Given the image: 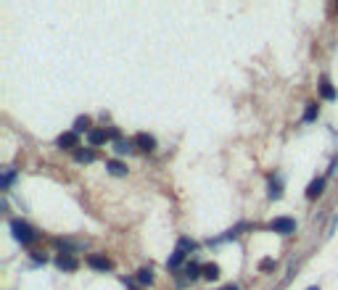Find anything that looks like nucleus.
Returning <instances> with one entry per match:
<instances>
[{
    "label": "nucleus",
    "mask_w": 338,
    "mask_h": 290,
    "mask_svg": "<svg viewBox=\"0 0 338 290\" xmlns=\"http://www.w3.org/2000/svg\"><path fill=\"white\" fill-rule=\"evenodd\" d=\"M32 258H35L37 264H45V261H48V256H45V253H40V251H32Z\"/></svg>",
    "instance_id": "22"
},
{
    "label": "nucleus",
    "mask_w": 338,
    "mask_h": 290,
    "mask_svg": "<svg viewBox=\"0 0 338 290\" xmlns=\"http://www.w3.org/2000/svg\"><path fill=\"white\" fill-rule=\"evenodd\" d=\"M320 93H322V98H325V100H335V87L330 85L328 77L320 80Z\"/></svg>",
    "instance_id": "10"
},
{
    "label": "nucleus",
    "mask_w": 338,
    "mask_h": 290,
    "mask_svg": "<svg viewBox=\"0 0 338 290\" xmlns=\"http://www.w3.org/2000/svg\"><path fill=\"white\" fill-rule=\"evenodd\" d=\"M56 246H58L61 251H66V253H71V251H74V246H71V243H66V240H56Z\"/></svg>",
    "instance_id": "21"
},
{
    "label": "nucleus",
    "mask_w": 338,
    "mask_h": 290,
    "mask_svg": "<svg viewBox=\"0 0 338 290\" xmlns=\"http://www.w3.org/2000/svg\"><path fill=\"white\" fill-rule=\"evenodd\" d=\"M56 267H58V269H66V272H74V269L80 267V264H77V258H74V256H69V253H61V256L56 258Z\"/></svg>",
    "instance_id": "7"
},
{
    "label": "nucleus",
    "mask_w": 338,
    "mask_h": 290,
    "mask_svg": "<svg viewBox=\"0 0 338 290\" xmlns=\"http://www.w3.org/2000/svg\"><path fill=\"white\" fill-rule=\"evenodd\" d=\"M306 290H320V287H317V285H312V287H306Z\"/></svg>",
    "instance_id": "26"
},
{
    "label": "nucleus",
    "mask_w": 338,
    "mask_h": 290,
    "mask_svg": "<svg viewBox=\"0 0 338 290\" xmlns=\"http://www.w3.org/2000/svg\"><path fill=\"white\" fill-rule=\"evenodd\" d=\"M204 277H206V280H217V277H220V267H217V264H206V267H204Z\"/></svg>",
    "instance_id": "17"
},
{
    "label": "nucleus",
    "mask_w": 338,
    "mask_h": 290,
    "mask_svg": "<svg viewBox=\"0 0 338 290\" xmlns=\"http://www.w3.org/2000/svg\"><path fill=\"white\" fill-rule=\"evenodd\" d=\"M135 145H137V148H140V150H143V153H151V150H153V148H156V140H153V137H151V135H146V132H140V135H137V137H135Z\"/></svg>",
    "instance_id": "6"
},
{
    "label": "nucleus",
    "mask_w": 338,
    "mask_h": 290,
    "mask_svg": "<svg viewBox=\"0 0 338 290\" xmlns=\"http://www.w3.org/2000/svg\"><path fill=\"white\" fill-rule=\"evenodd\" d=\"M325 185H328V174L325 177H317V179H312L309 185H306V198H309V201H317V198L322 195V190H325Z\"/></svg>",
    "instance_id": "4"
},
{
    "label": "nucleus",
    "mask_w": 338,
    "mask_h": 290,
    "mask_svg": "<svg viewBox=\"0 0 338 290\" xmlns=\"http://www.w3.org/2000/svg\"><path fill=\"white\" fill-rule=\"evenodd\" d=\"M114 150H116V153H130V150H132V143H130V140H116V143H114Z\"/></svg>",
    "instance_id": "18"
},
{
    "label": "nucleus",
    "mask_w": 338,
    "mask_h": 290,
    "mask_svg": "<svg viewBox=\"0 0 338 290\" xmlns=\"http://www.w3.org/2000/svg\"><path fill=\"white\" fill-rule=\"evenodd\" d=\"M280 195H283V182L272 174V177H270V198L275 201V198H280Z\"/></svg>",
    "instance_id": "12"
},
{
    "label": "nucleus",
    "mask_w": 338,
    "mask_h": 290,
    "mask_svg": "<svg viewBox=\"0 0 338 290\" xmlns=\"http://www.w3.org/2000/svg\"><path fill=\"white\" fill-rule=\"evenodd\" d=\"M87 140L93 143V145H103L106 140H109V132H106V129H90L87 132Z\"/></svg>",
    "instance_id": "11"
},
{
    "label": "nucleus",
    "mask_w": 338,
    "mask_h": 290,
    "mask_svg": "<svg viewBox=\"0 0 338 290\" xmlns=\"http://www.w3.org/2000/svg\"><path fill=\"white\" fill-rule=\"evenodd\" d=\"M106 169L116 177H125L127 174V164H119V161H106Z\"/></svg>",
    "instance_id": "13"
},
{
    "label": "nucleus",
    "mask_w": 338,
    "mask_h": 290,
    "mask_svg": "<svg viewBox=\"0 0 338 290\" xmlns=\"http://www.w3.org/2000/svg\"><path fill=\"white\" fill-rule=\"evenodd\" d=\"M317 114H320L317 103H306V111H304V121H306V124H309V121H315V119H317Z\"/></svg>",
    "instance_id": "15"
},
{
    "label": "nucleus",
    "mask_w": 338,
    "mask_h": 290,
    "mask_svg": "<svg viewBox=\"0 0 338 290\" xmlns=\"http://www.w3.org/2000/svg\"><path fill=\"white\" fill-rule=\"evenodd\" d=\"M11 232H13V238H16L21 246H29V243L35 240V230L27 222H21V219H11Z\"/></svg>",
    "instance_id": "1"
},
{
    "label": "nucleus",
    "mask_w": 338,
    "mask_h": 290,
    "mask_svg": "<svg viewBox=\"0 0 338 290\" xmlns=\"http://www.w3.org/2000/svg\"><path fill=\"white\" fill-rule=\"evenodd\" d=\"M222 290H238V287H235V285H225Z\"/></svg>",
    "instance_id": "25"
},
{
    "label": "nucleus",
    "mask_w": 338,
    "mask_h": 290,
    "mask_svg": "<svg viewBox=\"0 0 338 290\" xmlns=\"http://www.w3.org/2000/svg\"><path fill=\"white\" fill-rule=\"evenodd\" d=\"M77 140H80V135L71 129V132H64V135H61L58 140H56V145H58V148H74Z\"/></svg>",
    "instance_id": "8"
},
{
    "label": "nucleus",
    "mask_w": 338,
    "mask_h": 290,
    "mask_svg": "<svg viewBox=\"0 0 338 290\" xmlns=\"http://www.w3.org/2000/svg\"><path fill=\"white\" fill-rule=\"evenodd\" d=\"M87 264L93 267V269H98V272H109V269H114V261H109L106 256H98V253L87 256Z\"/></svg>",
    "instance_id": "5"
},
{
    "label": "nucleus",
    "mask_w": 338,
    "mask_h": 290,
    "mask_svg": "<svg viewBox=\"0 0 338 290\" xmlns=\"http://www.w3.org/2000/svg\"><path fill=\"white\" fill-rule=\"evenodd\" d=\"M82 129H87V132H90V119H87V116H77V121H74V132L80 135Z\"/></svg>",
    "instance_id": "16"
},
{
    "label": "nucleus",
    "mask_w": 338,
    "mask_h": 290,
    "mask_svg": "<svg viewBox=\"0 0 338 290\" xmlns=\"http://www.w3.org/2000/svg\"><path fill=\"white\" fill-rule=\"evenodd\" d=\"M74 161H80V164L95 161V150H90V148H77V150H74Z\"/></svg>",
    "instance_id": "9"
},
{
    "label": "nucleus",
    "mask_w": 338,
    "mask_h": 290,
    "mask_svg": "<svg viewBox=\"0 0 338 290\" xmlns=\"http://www.w3.org/2000/svg\"><path fill=\"white\" fill-rule=\"evenodd\" d=\"M122 282H125V287H127V290H137V287L132 285V280H130V277H125V280H122Z\"/></svg>",
    "instance_id": "24"
},
{
    "label": "nucleus",
    "mask_w": 338,
    "mask_h": 290,
    "mask_svg": "<svg viewBox=\"0 0 338 290\" xmlns=\"http://www.w3.org/2000/svg\"><path fill=\"white\" fill-rule=\"evenodd\" d=\"M272 267H275V261H272V258H264V264H262V269H264V272H270Z\"/></svg>",
    "instance_id": "23"
},
{
    "label": "nucleus",
    "mask_w": 338,
    "mask_h": 290,
    "mask_svg": "<svg viewBox=\"0 0 338 290\" xmlns=\"http://www.w3.org/2000/svg\"><path fill=\"white\" fill-rule=\"evenodd\" d=\"M13 177H16V172H13V169H8V172H3V177H0V188H11V182H13Z\"/></svg>",
    "instance_id": "20"
},
{
    "label": "nucleus",
    "mask_w": 338,
    "mask_h": 290,
    "mask_svg": "<svg viewBox=\"0 0 338 290\" xmlns=\"http://www.w3.org/2000/svg\"><path fill=\"white\" fill-rule=\"evenodd\" d=\"M270 230L280 232V235H291V232H296V219H291V217H278V219L270 222Z\"/></svg>",
    "instance_id": "2"
},
{
    "label": "nucleus",
    "mask_w": 338,
    "mask_h": 290,
    "mask_svg": "<svg viewBox=\"0 0 338 290\" xmlns=\"http://www.w3.org/2000/svg\"><path fill=\"white\" fill-rule=\"evenodd\" d=\"M188 248H193V243L188 240V238H180V246H177V251L172 253V258H169V269H177L180 264H182V258H185V253H188Z\"/></svg>",
    "instance_id": "3"
},
{
    "label": "nucleus",
    "mask_w": 338,
    "mask_h": 290,
    "mask_svg": "<svg viewBox=\"0 0 338 290\" xmlns=\"http://www.w3.org/2000/svg\"><path fill=\"white\" fill-rule=\"evenodd\" d=\"M201 274H204V269L198 267L196 261H190V264H188V277H190V280H198V277H201Z\"/></svg>",
    "instance_id": "19"
},
{
    "label": "nucleus",
    "mask_w": 338,
    "mask_h": 290,
    "mask_svg": "<svg viewBox=\"0 0 338 290\" xmlns=\"http://www.w3.org/2000/svg\"><path fill=\"white\" fill-rule=\"evenodd\" d=\"M135 280L140 282V285H151V282H153V272H151V269H137Z\"/></svg>",
    "instance_id": "14"
}]
</instances>
